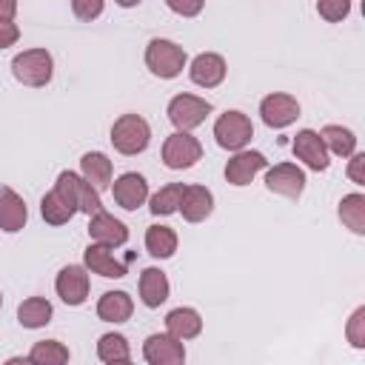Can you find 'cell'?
Returning <instances> with one entry per match:
<instances>
[{"mask_svg": "<svg viewBox=\"0 0 365 365\" xmlns=\"http://www.w3.org/2000/svg\"><path fill=\"white\" fill-rule=\"evenodd\" d=\"M0 308H3V294H0Z\"/></svg>", "mask_w": 365, "mask_h": 365, "instance_id": "obj_40", "label": "cell"}, {"mask_svg": "<svg viewBox=\"0 0 365 365\" xmlns=\"http://www.w3.org/2000/svg\"><path fill=\"white\" fill-rule=\"evenodd\" d=\"M328 154H336V157H351L356 151V137L351 128H342V125H325L319 131Z\"/></svg>", "mask_w": 365, "mask_h": 365, "instance_id": "obj_26", "label": "cell"}, {"mask_svg": "<svg viewBox=\"0 0 365 365\" xmlns=\"http://www.w3.org/2000/svg\"><path fill=\"white\" fill-rule=\"evenodd\" d=\"M165 6L180 17H197L205 6V0H165Z\"/></svg>", "mask_w": 365, "mask_h": 365, "instance_id": "obj_35", "label": "cell"}, {"mask_svg": "<svg viewBox=\"0 0 365 365\" xmlns=\"http://www.w3.org/2000/svg\"><path fill=\"white\" fill-rule=\"evenodd\" d=\"M265 188L271 194L288 197V200H299L305 191V171L297 168L294 163H279L274 168L265 171Z\"/></svg>", "mask_w": 365, "mask_h": 365, "instance_id": "obj_8", "label": "cell"}, {"mask_svg": "<svg viewBox=\"0 0 365 365\" xmlns=\"http://www.w3.org/2000/svg\"><path fill=\"white\" fill-rule=\"evenodd\" d=\"M134 311V299L125 291H106L97 302V317L103 322H125Z\"/></svg>", "mask_w": 365, "mask_h": 365, "instance_id": "obj_20", "label": "cell"}, {"mask_svg": "<svg viewBox=\"0 0 365 365\" xmlns=\"http://www.w3.org/2000/svg\"><path fill=\"white\" fill-rule=\"evenodd\" d=\"M111 194H114V202H117L120 208H125V211H137V208L148 200V182H145L143 174H137V171H125V174H120V177L114 180Z\"/></svg>", "mask_w": 365, "mask_h": 365, "instance_id": "obj_12", "label": "cell"}, {"mask_svg": "<svg viewBox=\"0 0 365 365\" xmlns=\"http://www.w3.org/2000/svg\"><path fill=\"white\" fill-rule=\"evenodd\" d=\"M165 331L171 334V336H177V339H194V336H200V331H202V319H200V314L194 311V308H174L168 317H165Z\"/></svg>", "mask_w": 365, "mask_h": 365, "instance_id": "obj_23", "label": "cell"}, {"mask_svg": "<svg viewBox=\"0 0 365 365\" xmlns=\"http://www.w3.org/2000/svg\"><path fill=\"white\" fill-rule=\"evenodd\" d=\"M97 356L106 365H123V362H128L131 359L128 339L123 334H103L100 342H97Z\"/></svg>", "mask_w": 365, "mask_h": 365, "instance_id": "obj_28", "label": "cell"}, {"mask_svg": "<svg viewBox=\"0 0 365 365\" xmlns=\"http://www.w3.org/2000/svg\"><path fill=\"white\" fill-rule=\"evenodd\" d=\"M177 211L182 214L185 222H202L214 211V194L205 185H185Z\"/></svg>", "mask_w": 365, "mask_h": 365, "instance_id": "obj_18", "label": "cell"}, {"mask_svg": "<svg viewBox=\"0 0 365 365\" xmlns=\"http://www.w3.org/2000/svg\"><path fill=\"white\" fill-rule=\"evenodd\" d=\"M68 180H71V188H74V200H77V211H83V214H97V211H103V200H100V191L91 185V182H86L80 174H74V171H68Z\"/></svg>", "mask_w": 365, "mask_h": 365, "instance_id": "obj_29", "label": "cell"}, {"mask_svg": "<svg viewBox=\"0 0 365 365\" xmlns=\"http://www.w3.org/2000/svg\"><path fill=\"white\" fill-rule=\"evenodd\" d=\"M317 11L325 23H342L351 14V0H317Z\"/></svg>", "mask_w": 365, "mask_h": 365, "instance_id": "obj_32", "label": "cell"}, {"mask_svg": "<svg viewBox=\"0 0 365 365\" xmlns=\"http://www.w3.org/2000/svg\"><path fill=\"white\" fill-rule=\"evenodd\" d=\"M83 262L91 274H100L106 279H120L125 277V262H120L108 245H100V242H91L86 251H83Z\"/></svg>", "mask_w": 365, "mask_h": 365, "instance_id": "obj_16", "label": "cell"}, {"mask_svg": "<svg viewBox=\"0 0 365 365\" xmlns=\"http://www.w3.org/2000/svg\"><path fill=\"white\" fill-rule=\"evenodd\" d=\"M348 177H351V182L365 185V154H362V151H354V154H351V163H348Z\"/></svg>", "mask_w": 365, "mask_h": 365, "instance_id": "obj_37", "label": "cell"}, {"mask_svg": "<svg viewBox=\"0 0 365 365\" xmlns=\"http://www.w3.org/2000/svg\"><path fill=\"white\" fill-rule=\"evenodd\" d=\"M14 14H17V0H0V17L14 20Z\"/></svg>", "mask_w": 365, "mask_h": 365, "instance_id": "obj_38", "label": "cell"}, {"mask_svg": "<svg viewBox=\"0 0 365 365\" xmlns=\"http://www.w3.org/2000/svg\"><path fill=\"white\" fill-rule=\"evenodd\" d=\"M40 214H43V220H46L48 225H66V222L77 214V208L68 205V202L57 194V188H51V191L43 194V200H40Z\"/></svg>", "mask_w": 365, "mask_h": 365, "instance_id": "obj_27", "label": "cell"}, {"mask_svg": "<svg viewBox=\"0 0 365 365\" xmlns=\"http://www.w3.org/2000/svg\"><path fill=\"white\" fill-rule=\"evenodd\" d=\"M145 251L154 259H168L177 251V234L171 225H148L145 231Z\"/></svg>", "mask_w": 365, "mask_h": 365, "instance_id": "obj_25", "label": "cell"}, {"mask_svg": "<svg viewBox=\"0 0 365 365\" xmlns=\"http://www.w3.org/2000/svg\"><path fill=\"white\" fill-rule=\"evenodd\" d=\"M20 40V26L14 23V20H6V17H0V48H9V46H14Z\"/></svg>", "mask_w": 365, "mask_h": 365, "instance_id": "obj_36", "label": "cell"}, {"mask_svg": "<svg viewBox=\"0 0 365 365\" xmlns=\"http://www.w3.org/2000/svg\"><path fill=\"white\" fill-rule=\"evenodd\" d=\"M202 160V145L191 131H174L163 143V163L174 171L191 168Z\"/></svg>", "mask_w": 365, "mask_h": 365, "instance_id": "obj_5", "label": "cell"}, {"mask_svg": "<svg viewBox=\"0 0 365 365\" xmlns=\"http://www.w3.org/2000/svg\"><path fill=\"white\" fill-rule=\"evenodd\" d=\"M88 237H91V242L117 248V245L128 242V228H125V222H120L108 211H97L88 217Z\"/></svg>", "mask_w": 365, "mask_h": 365, "instance_id": "obj_13", "label": "cell"}, {"mask_svg": "<svg viewBox=\"0 0 365 365\" xmlns=\"http://www.w3.org/2000/svg\"><path fill=\"white\" fill-rule=\"evenodd\" d=\"M345 336L354 348H365V305H359L351 319H348V328H345Z\"/></svg>", "mask_w": 365, "mask_h": 365, "instance_id": "obj_33", "label": "cell"}, {"mask_svg": "<svg viewBox=\"0 0 365 365\" xmlns=\"http://www.w3.org/2000/svg\"><path fill=\"white\" fill-rule=\"evenodd\" d=\"M291 148H294L297 160H302L311 171H325V168L331 165V160H328V148H325L319 131H314V128H302V131H297Z\"/></svg>", "mask_w": 365, "mask_h": 365, "instance_id": "obj_10", "label": "cell"}, {"mask_svg": "<svg viewBox=\"0 0 365 365\" xmlns=\"http://www.w3.org/2000/svg\"><path fill=\"white\" fill-rule=\"evenodd\" d=\"M182 191H185L182 182H168V185H163V188L151 197V205H148L151 214H157V217H168V214H174V211L180 208Z\"/></svg>", "mask_w": 365, "mask_h": 365, "instance_id": "obj_31", "label": "cell"}, {"mask_svg": "<svg viewBox=\"0 0 365 365\" xmlns=\"http://www.w3.org/2000/svg\"><path fill=\"white\" fill-rule=\"evenodd\" d=\"M51 317H54V308H51V302L46 297H29V299H23L17 305V322L23 328H31V331L43 328V325L51 322Z\"/></svg>", "mask_w": 365, "mask_h": 365, "instance_id": "obj_22", "label": "cell"}, {"mask_svg": "<svg viewBox=\"0 0 365 365\" xmlns=\"http://www.w3.org/2000/svg\"><path fill=\"white\" fill-rule=\"evenodd\" d=\"M26 220H29V208H26L23 197L14 188L0 185V228L6 234H17V231H23Z\"/></svg>", "mask_w": 365, "mask_h": 365, "instance_id": "obj_17", "label": "cell"}, {"mask_svg": "<svg viewBox=\"0 0 365 365\" xmlns=\"http://www.w3.org/2000/svg\"><path fill=\"white\" fill-rule=\"evenodd\" d=\"M259 117L268 128H288L299 117V103H297V97H291L285 91H274V94L262 97Z\"/></svg>", "mask_w": 365, "mask_h": 365, "instance_id": "obj_7", "label": "cell"}, {"mask_svg": "<svg viewBox=\"0 0 365 365\" xmlns=\"http://www.w3.org/2000/svg\"><path fill=\"white\" fill-rule=\"evenodd\" d=\"M11 74L23 86L43 88V86H48V80L54 74V60H51V54L46 48H26V51L14 54Z\"/></svg>", "mask_w": 365, "mask_h": 365, "instance_id": "obj_2", "label": "cell"}, {"mask_svg": "<svg viewBox=\"0 0 365 365\" xmlns=\"http://www.w3.org/2000/svg\"><path fill=\"white\" fill-rule=\"evenodd\" d=\"M336 214H339V222H342L348 231H354V234H359V237L365 234V194H359V191L345 194V197L339 200Z\"/></svg>", "mask_w": 365, "mask_h": 365, "instance_id": "obj_24", "label": "cell"}, {"mask_svg": "<svg viewBox=\"0 0 365 365\" xmlns=\"http://www.w3.org/2000/svg\"><path fill=\"white\" fill-rule=\"evenodd\" d=\"M29 362H34V365H63V362H68V348L57 339H40L29 351Z\"/></svg>", "mask_w": 365, "mask_h": 365, "instance_id": "obj_30", "label": "cell"}, {"mask_svg": "<svg viewBox=\"0 0 365 365\" xmlns=\"http://www.w3.org/2000/svg\"><path fill=\"white\" fill-rule=\"evenodd\" d=\"M80 177L91 182L97 191L111 182V160L103 151H88L80 157Z\"/></svg>", "mask_w": 365, "mask_h": 365, "instance_id": "obj_21", "label": "cell"}, {"mask_svg": "<svg viewBox=\"0 0 365 365\" xmlns=\"http://www.w3.org/2000/svg\"><path fill=\"white\" fill-rule=\"evenodd\" d=\"M143 356L148 365H180L185 359V348L182 339L171 334H151L143 342Z\"/></svg>", "mask_w": 365, "mask_h": 365, "instance_id": "obj_11", "label": "cell"}, {"mask_svg": "<svg viewBox=\"0 0 365 365\" xmlns=\"http://www.w3.org/2000/svg\"><path fill=\"white\" fill-rule=\"evenodd\" d=\"M185 63H188V54L174 40H165V37L148 40V46H145V66H148V71L154 77L174 80L185 68Z\"/></svg>", "mask_w": 365, "mask_h": 365, "instance_id": "obj_1", "label": "cell"}, {"mask_svg": "<svg viewBox=\"0 0 365 365\" xmlns=\"http://www.w3.org/2000/svg\"><path fill=\"white\" fill-rule=\"evenodd\" d=\"M251 137H254V125H251L248 114H242V111H225L214 123V140L225 151L245 148L251 143Z\"/></svg>", "mask_w": 365, "mask_h": 365, "instance_id": "obj_4", "label": "cell"}, {"mask_svg": "<svg viewBox=\"0 0 365 365\" xmlns=\"http://www.w3.org/2000/svg\"><path fill=\"white\" fill-rule=\"evenodd\" d=\"M168 277L160 271V268H145L140 274V299L145 308H160L165 299H168Z\"/></svg>", "mask_w": 365, "mask_h": 365, "instance_id": "obj_19", "label": "cell"}, {"mask_svg": "<svg viewBox=\"0 0 365 365\" xmlns=\"http://www.w3.org/2000/svg\"><path fill=\"white\" fill-rule=\"evenodd\" d=\"M117 6H123V9H134V6H140L143 0H114Z\"/></svg>", "mask_w": 365, "mask_h": 365, "instance_id": "obj_39", "label": "cell"}, {"mask_svg": "<svg viewBox=\"0 0 365 365\" xmlns=\"http://www.w3.org/2000/svg\"><path fill=\"white\" fill-rule=\"evenodd\" d=\"M268 165V160H265V154H259V151H234V157L225 163V180L231 182V185H248L262 168Z\"/></svg>", "mask_w": 365, "mask_h": 365, "instance_id": "obj_14", "label": "cell"}, {"mask_svg": "<svg viewBox=\"0 0 365 365\" xmlns=\"http://www.w3.org/2000/svg\"><path fill=\"white\" fill-rule=\"evenodd\" d=\"M151 143V128L148 123L140 117V114H120L111 125V145L125 154V157H134V154H143Z\"/></svg>", "mask_w": 365, "mask_h": 365, "instance_id": "obj_3", "label": "cell"}, {"mask_svg": "<svg viewBox=\"0 0 365 365\" xmlns=\"http://www.w3.org/2000/svg\"><path fill=\"white\" fill-rule=\"evenodd\" d=\"M211 108L214 106L208 100L197 97V94H177V97H171L165 114H168V120H171V125L177 131H191L200 123H205V117L211 114Z\"/></svg>", "mask_w": 365, "mask_h": 365, "instance_id": "obj_6", "label": "cell"}, {"mask_svg": "<svg viewBox=\"0 0 365 365\" xmlns=\"http://www.w3.org/2000/svg\"><path fill=\"white\" fill-rule=\"evenodd\" d=\"M225 60L220 57V54H214V51H202V54H197L194 60H191V66H188V74H191V80L197 83V86H202V88H217L222 80H225Z\"/></svg>", "mask_w": 365, "mask_h": 365, "instance_id": "obj_15", "label": "cell"}, {"mask_svg": "<svg viewBox=\"0 0 365 365\" xmlns=\"http://www.w3.org/2000/svg\"><path fill=\"white\" fill-rule=\"evenodd\" d=\"M54 288H57V297L66 302V305H83L86 297H88V268L86 265H66L60 268L57 279H54Z\"/></svg>", "mask_w": 365, "mask_h": 365, "instance_id": "obj_9", "label": "cell"}, {"mask_svg": "<svg viewBox=\"0 0 365 365\" xmlns=\"http://www.w3.org/2000/svg\"><path fill=\"white\" fill-rule=\"evenodd\" d=\"M71 11L77 20H97L103 14V0H71Z\"/></svg>", "mask_w": 365, "mask_h": 365, "instance_id": "obj_34", "label": "cell"}]
</instances>
